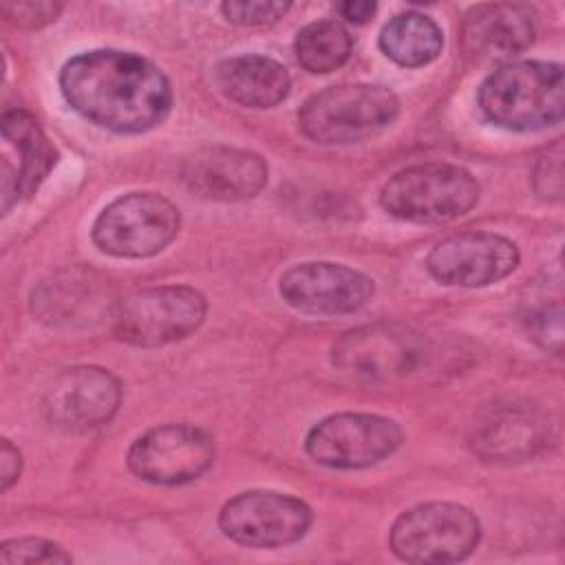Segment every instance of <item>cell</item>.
Here are the masks:
<instances>
[{
	"mask_svg": "<svg viewBox=\"0 0 565 565\" xmlns=\"http://www.w3.org/2000/svg\"><path fill=\"white\" fill-rule=\"evenodd\" d=\"M534 190L539 196L558 201L563 196V143L554 141L534 166Z\"/></svg>",
	"mask_w": 565,
	"mask_h": 565,
	"instance_id": "cell-25",
	"label": "cell"
},
{
	"mask_svg": "<svg viewBox=\"0 0 565 565\" xmlns=\"http://www.w3.org/2000/svg\"><path fill=\"white\" fill-rule=\"evenodd\" d=\"M207 302L188 285L139 289L121 298L113 313V331L135 347H161L188 338L205 318Z\"/></svg>",
	"mask_w": 565,
	"mask_h": 565,
	"instance_id": "cell-6",
	"label": "cell"
},
{
	"mask_svg": "<svg viewBox=\"0 0 565 565\" xmlns=\"http://www.w3.org/2000/svg\"><path fill=\"white\" fill-rule=\"evenodd\" d=\"M402 444L397 422L371 413H338L316 424L305 441L307 455L338 470L375 466Z\"/></svg>",
	"mask_w": 565,
	"mask_h": 565,
	"instance_id": "cell-9",
	"label": "cell"
},
{
	"mask_svg": "<svg viewBox=\"0 0 565 565\" xmlns=\"http://www.w3.org/2000/svg\"><path fill=\"white\" fill-rule=\"evenodd\" d=\"M294 49L309 73H331L349 60L353 40L338 20H316L298 31Z\"/></svg>",
	"mask_w": 565,
	"mask_h": 565,
	"instance_id": "cell-22",
	"label": "cell"
},
{
	"mask_svg": "<svg viewBox=\"0 0 565 565\" xmlns=\"http://www.w3.org/2000/svg\"><path fill=\"white\" fill-rule=\"evenodd\" d=\"M338 13L347 20V22H353V24H364L366 20L373 18L377 4L375 2H366V0H349V2H340L338 7Z\"/></svg>",
	"mask_w": 565,
	"mask_h": 565,
	"instance_id": "cell-29",
	"label": "cell"
},
{
	"mask_svg": "<svg viewBox=\"0 0 565 565\" xmlns=\"http://www.w3.org/2000/svg\"><path fill=\"white\" fill-rule=\"evenodd\" d=\"M2 137L18 152V168L2 159V210L4 214L20 196H31L57 161L55 148L26 110L2 115Z\"/></svg>",
	"mask_w": 565,
	"mask_h": 565,
	"instance_id": "cell-19",
	"label": "cell"
},
{
	"mask_svg": "<svg viewBox=\"0 0 565 565\" xmlns=\"http://www.w3.org/2000/svg\"><path fill=\"white\" fill-rule=\"evenodd\" d=\"M60 88L84 119L124 135L154 128L172 106L168 77L130 51L97 49L71 57L62 66Z\"/></svg>",
	"mask_w": 565,
	"mask_h": 565,
	"instance_id": "cell-1",
	"label": "cell"
},
{
	"mask_svg": "<svg viewBox=\"0 0 565 565\" xmlns=\"http://www.w3.org/2000/svg\"><path fill=\"white\" fill-rule=\"evenodd\" d=\"M534 18L525 4L490 2L468 11L461 24V44L479 64L505 62L534 42Z\"/></svg>",
	"mask_w": 565,
	"mask_h": 565,
	"instance_id": "cell-17",
	"label": "cell"
},
{
	"mask_svg": "<svg viewBox=\"0 0 565 565\" xmlns=\"http://www.w3.org/2000/svg\"><path fill=\"white\" fill-rule=\"evenodd\" d=\"M20 468H22V459L18 448L9 441L2 439V448H0V479H2V490H9L18 477H20Z\"/></svg>",
	"mask_w": 565,
	"mask_h": 565,
	"instance_id": "cell-28",
	"label": "cell"
},
{
	"mask_svg": "<svg viewBox=\"0 0 565 565\" xmlns=\"http://www.w3.org/2000/svg\"><path fill=\"white\" fill-rule=\"evenodd\" d=\"M483 115L508 130H541L558 124L565 108L563 68L554 62H508L479 88Z\"/></svg>",
	"mask_w": 565,
	"mask_h": 565,
	"instance_id": "cell-2",
	"label": "cell"
},
{
	"mask_svg": "<svg viewBox=\"0 0 565 565\" xmlns=\"http://www.w3.org/2000/svg\"><path fill=\"white\" fill-rule=\"evenodd\" d=\"M62 11V4L57 2H4L2 15L7 22L22 26V29H40L49 22H53Z\"/></svg>",
	"mask_w": 565,
	"mask_h": 565,
	"instance_id": "cell-27",
	"label": "cell"
},
{
	"mask_svg": "<svg viewBox=\"0 0 565 565\" xmlns=\"http://www.w3.org/2000/svg\"><path fill=\"white\" fill-rule=\"evenodd\" d=\"M183 183L199 196L212 201H245L267 183L265 161L241 148L205 146L183 163Z\"/></svg>",
	"mask_w": 565,
	"mask_h": 565,
	"instance_id": "cell-16",
	"label": "cell"
},
{
	"mask_svg": "<svg viewBox=\"0 0 565 565\" xmlns=\"http://www.w3.org/2000/svg\"><path fill=\"white\" fill-rule=\"evenodd\" d=\"M71 554L64 552L57 543L46 541V539H13L2 543L0 547V563L4 565H33V563H71Z\"/></svg>",
	"mask_w": 565,
	"mask_h": 565,
	"instance_id": "cell-23",
	"label": "cell"
},
{
	"mask_svg": "<svg viewBox=\"0 0 565 565\" xmlns=\"http://www.w3.org/2000/svg\"><path fill=\"white\" fill-rule=\"evenodd\" d=\"M311 508L289 494L249 490L230 499L218 514L227 539L247 547H278L302 539L311 525Z\"/></svg>",
	"mask_w": 565,
	"mask_h": 565,
	"instance_id": "cell-10",
	"label": "cell"
},
{
	"mask_svg": "<svg viewBox=\"0 0 565 565\" xmlns=\"http://www.w3.org/2000/svg\"><path fill=\"white\" fill-rule=\"evenodd\" d=\"M179 210L157 192H130L102 210L93 225L95 245L119 258L161 252L179 232Z\"/></svg>",
	"mask_w": 565,
	"mask_h": 565,
	"instance_id": "cell-8",
	"label": "cell"
},
{
	"mask_svg": "<svg viewBox=\"0 0 565 565\" xmlns=\"http://www.w3.org/2000/svg\"><path fill=\"white\" fill-rule=\"evenodd\" d=\"M479 201L477 179L452 163H417L395 172L380 192L382 207L413 223H448Z\"/></svg>",
	"mask_w": 565,
	"mask_h": 565,
	"instance_id": "cell-4",
	"label": "cell"
},
{
	"mask_svg": "<svg viewBox=\"0 0 565 565\" xmlns=\"http://www.w3.org/2000/svg\"><path fill=\"white\" fill-rule=\"evenodd\" d=\"M212 459V437L192 424L150 428L128 450V468L139 479L157 486L188 483L203 475Z\"/></svg>",
	"mask_w": 565,
	"mask_h": 565,
	"instance_id": "cell-11",
	"label": "cell"
},
{
	"mask_svg": "<svg viewBox=\"0 0 565 565\" xmlns=\"http://www.w3.org/2000/svg\"><path fill=\"white\" fill-rule=\"evenodd\" d=\"M444 46V33L437 22L419 11H406L391 18L380 33V49L399 66L430 64Z\"/></svg>",
	"mask_w": 565,
	"mask_h": 565,
	"instance_id": "cell-21",
	"label": "cell"
},
{
	"mask_svg": "<svg viewBox=\"0 0 565 565\" xmlns=\"http://www.w3.org/2000/svg\"><path fill=\"white\" fill-rule=\"evenodd\" d=\"M430 344L411 327L366 324L344 333L333 344V364L340 373L364 384H388L424 371Z\"/></svg>",
	"mask_w": 565,
	"mask_h": 565,
	"instance_id": "cell-5",
	"label": "cell"
},
{
	"mask_svg": "<svg viewBox=\"0 0 565 565\" xmlns=\"http://www.w3.org/2000/svg\"><path fill=\"white\" fill-rule=\"evenodd\" d=\"M550 439V424L527 404H503L472 430L470 446L486 461L512 463L534 457Z\"/></svg>",
	"mask_w": 565,
	"mask_h": 565,
	"instance_id": "cell-18",
	"label": "cell"
},
{
	"mask_svg": "<svg viewBox=\"0 0 565 565\" xmlns=\"http://www.w3.org/2000/svg\"><path fill=\"white\" fill-rule=\"evenodd\" d=\"M481 536L479 519L459 503H422L397 516L393 552L408 563H457L472 554Z\"/></svg>",
	"mask_w": 565,
	"mask_h": 565,
	"instance_id": "cell-7",
	"label": "cell"
},
{
	"mask_svg": "<svg viewBox=\"0 0 565 565\" xmlns=\"http://www.w3.org/2000/svg\"><path fill=\"white\" fill-rule=\"evenodd\" d=\"M519 265L516 245L492 232H459L437 243L426 256V269L444 285L486 287Z\"/></svg>",
	"mask_w": 565,
	"mask_h": 565,
	"instance_id": "cell-13",
	"label": "cell"
},
{
	"mask_svg": "<svg viewBox=\"0 0 565 565\" xmlns=\"http://www.w3.org/2000/svg\"><path fill=\"white\" fill-rule=\"evenodd\" d=\"M397 113L399 102L391 88L342 84L311 95L298 110V124L316 143H355L384 130Z\"/></svg>",
	"mask_w": 565,
	"mask_h": 565,
	"instance_id": "cell-3",
	"label": "cell"
},
{
	"mask_svg": "<svg viewBox=\"0 0 565 565\" xmlns=\"http://www.w3.org/2000/svg\"><path fill=\"white\" fill-rule=\"evenodd\" d=\"M117 377L99 366L62 371L44 395V413L57 428L84 433L106 424L119 408Z\"/></svg>",
	"mask_w": 565,
	"mask_h": 565,
	"instance_id": "cell-15",
	"label": "cell"
},
{
	"mask_svg": "<svg viewBox=\"0 0 565 565\" xmlns=\"http://www.w3.org/2000/svg\"><path fill=\"white\" fill-rule=\"evenodd\" d=\"M289 2L278 0H232L223 2V15L241 26H260L280 20L289 11Z\"/></svg>",
	"mask_w": 565,
	"mask_h": 565,
	"instance_id": "cell-24",
	"label": "cell"
},
{
	"mask_svg": "<svg viewBox=\"0 0 565 565\" xmlns=\"http://www.w3.org/2000/svg\"><path fill=\"white\" fill-rule=\"evenodd\" d=\"M375 294L373 280L338 263H300L280 278V296L302 313L340 316L369 305Z\"/></svg>",
	"mask_w": 565,
	"mask_h": 565,
	"instance_id": "cell-14",
	"label": "cell"
},
{
	"mask_svg": "<svg viewBox=\"0 0 565 565\" xmlns=\"http://www.w3.org/2000/svg\"><path fill=\"white\" fill-rule=\"evenodd\" d=\"M216 82L225 97L249 108H271L289 95L287 68L265 55H238L218 64Z\"/></svg>",
	"mask_w": 565,
	"mask_h": 565,
	"instance_id": "cell-20",
	"label": "cell"
},
{
	"mask_svg": "<svg viewBox=\"0 0 565 565\" xmlns=\"http://www.w3.org/2000/svg\"><path fill=\"white\" fill-rule=\"evenodd\" d=\"M527 329H530L532 338L543 349H547L556 355L561 353V349H563V309H561V305L536 309L527 320Z\"/></svg>",
	"mask_w": 565,
	"mask_h": 565,
	"instance_id": "cell-26",
	"label": "cell"
},
{
	"mask_svg": "<svg viewBox=\"0 0 565 565\" xmlns=\"http://www.w3.org/2000/svg\"><path fill=\"white\" fill-rule=\"evenodd\" d=\"M117 302L110 282L86 267L55 271L31 294L33 316L57 329L95 327L104 318H113Z\"/></svg>",
	"mask_w": 565,
	"mask_h": 565,
	"instance_id": "cell-12",
	"label": "cell"
}]
</instances>
